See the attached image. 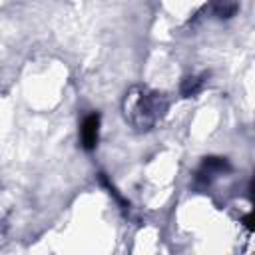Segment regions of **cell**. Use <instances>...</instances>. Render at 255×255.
<instances>
[{
	"label": "cell",
	"instance_id": "7a4b0ae2",
	"mask_svg": "<svg viewBox=\"0 0 255 255\" xmlns=\"http://www.w3.org/2000/svg\"><path fill=\"white\" fill-rule=\"evenodd\" d=\"M199 86H201V80H197V78H187L185 84H183V88H181V92H183L185 96H189V94H195V92L199 90Z\"/></svg>",
	"mask_w": 255,
	"mask_h": 255
},
{
	"label": "cell",
	"instance_id": "6da1fadb",
	"mask_svg": "<svg viewBox=\"0 0 255 255\" xmlns=\"http://www.w3.org/2000/svg\"><path fill=\"white\" fill-rule=\"evenodd\" d=\"M98 137H100V114H90L84 118L82 122V128H80V141H82V147L86 151H92L96 149L98 145Z\"/></svg>",
	"mask_w": 255,
	"mask_h": 255
}]
</instances>
